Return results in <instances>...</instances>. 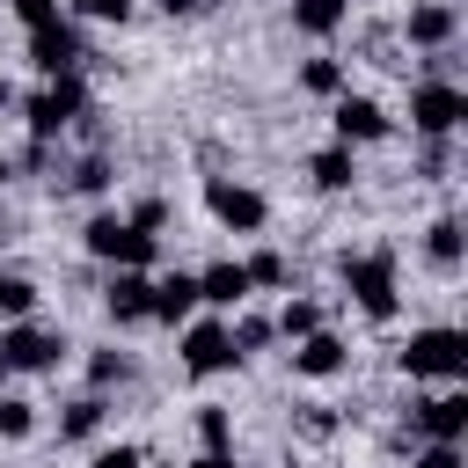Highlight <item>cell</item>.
<instances>
[{
  "instance_id": "cell-1",
  "label": "cell",
  "mask_w": 468,
  "mask_h": 468,
  "mask_svg": "<svg viewBox=\"0 0 468 468\" xmlns=\"http://www.w3.org/2000/svg\"><path fill=\"white\" fill-rule=\"evenodd\" d=\"M80 249H88L95 263H110V271H154V234H139V227L117 219V212H95V219L80 227Z\"/></svg>"
},
{
  "instance_id": "cell-2",
  "label": "cell",
  "mask_w": 468,
  "mask_h": 468,
  "mask_svg": "<svg viewBox=\"0 0 468 468\" xmlns=\"http://www.w3.org/2000/svg\"><path fill=\"white\" fill-rule=\"evenodd\" d=\"M344 292L358 300L366 322H395L402 292H395V256H344Z\"/></svg>"
},
{
  "instance_id": "cell-3",
  "label": "cell",
  "mask_w": 468,
  "mask_h": 468,
  "mask_svg": "<svg viewBox=\"0 0 468 468\" xmlns=\"http://www.w3.org/2000/svg\"><path fill=\"white\" fill-rule=\"evenodd\" d=\"M402 373L410 380H461L468 373V336L461 329H417L402 344Z\"/></svg>"
},
{
  "instance_id": "cell-4",
  "label": "cell",
  "mask_w": 468,
  "mask_h": 468,
  "mask_svg": "<svg viewBox=\"0 0 468 468\" xmlns=\"http://www.w3.org/2000/svg\"><path fill=\"white\" fill-rule=\"evenodd\" d=\"M29 139H58L73 117H88V88H80V73H51L37 95H29Z\"/></svg>"
},
{
  "instance_id": "cell-5",
  "label": "cell",
  "mask_w": 468,
  "mask_h": 468,
  "mask_svg": "<svg viewBox=\"0 0 468 468\" xmlns=\"http://www.w3.org/2000/svg\"><path fill=\"white\" fill-rule=\"evenodd\" d=\"M0 358H7V373H51V366L66 358V336H58V329H37V322L22 314V322L0 329Z\"/></svg>"
},
{
  "instance_id": "cell-6",
  "label": "cell",
  "mask_w": 468,
  "mask_h": 468,
  "mask_svg": "<svg viewBox=\"0 0 468 468\" xmlns=\"http://www.w3.org/2000/svg\"><path fill=\"white\" fill-rule=\"evenodd\" d=\"M410 124H417L424 139H446V132L468 124V95H461L453 80H424V88H410Z\"/></svg>"
},
{
  "instance_id": "cell-7",
  "label": "cell",
  "mask_w": 468,
  "mask_h": 468,
  "mask_svg": "<svg viewBox=\"0 0 468 468\" xmlns=\"http://www.w3.org/2000/svg\"><path fill=\"white\" fill-rule=\"evenodd\" d=\"M205 212H212L219 227H234V234H256V227L271 219V205H263L249 183H227V176H212V183H205Z\"/></svg>"
},
{
  "instance_id": "cell-8",
  "label": "cell",
  "mask_w": 468,
  "mask_h": 468,
  "mask_svg": "<svg viewBox=\"0 0 468 468\" xmlns=\"http://www.w3.org/2000/svg\"><path fill=\"white\" fill-rule=\"evenodd\" d=\"M80 29L73 22H44V29H29V66L51 80V73H80Z\"/></svg>"
},
{
  "instance_id": "cell-9",
  "label": "cell",
  "mask_w": 468,
  "mask_h": 468,
  "mask_svg": "<svg viewBox=\"0 0 468 468\" xmlns=\"http://www.w3.org/2000/svg\"><path fill=\"white\" fill-rule=\"evenodd\" d=\"M234 358H241V351H234V329H227V322H190V329H183V366H190L197 380H205V373H227Z\"/></svg>"
},
{
  "instance_id": "cell-10",
  "label": "cell",
  "mask_w": 468,
  "mask_h": 468,
  "mask_svg": "<svg viewBox=\"0 0 468 468\" xmlns=\"http://www.w3.org/2000/svg\"><path fill=\"white\" fill-rule=\"evenodd\" d=\"M329 124H336V146H373V139H388V110H380L373 95H336Z\"/></svg>"
},
{
  "instance_id": "cell-11",
  "label": "cell",
  "mask_w": 468,
  "mask_h": 468,
  "mask_svg": "<svg viewBox=\"0 0 468 468\" xmlns=\"http://www.w3.org/2000/svg\"><path fill=\"white\" fill-rule=\"evenodd\" d=\"M417 424H424V439H468V395H461V380H446L439 395H424L417 402Z\"/></svg>"
},
{
  "instance_id": "cell-12",
  "label": "cell",
  "mask_w": 468,
  "mask_h": 468,
  "mask_svg": "<svg viewBox=\"0 0 468 468\" xmlns=\"http://www.w3.org/2000/svg\"><path fill=\"white\" fill-rule=\"evenodd\" d=\"M351 366V351H344V336H329V329H307L300 344H292V373H307V380H329V373H344Z\"/></svg>"
},
{
  "instance_id": "cell-13",
  "label": "cell",
  "mask_w": 468,
  "mask_h": 468,
  "mask_svg": "<svg viewBox=\"0 0 468 468\" xmlns=\"http://www.w3.org/2000/svg\"><path fill=\"white\" fill-rule=\"evenodd\" d=\"M146 300H154V278H146V271H117L110 292H102L110 322H146Z\"/></svg>"
},
{
  "instance_id": "cell-14",
  "label": "cell",
  "mask_w": 468,
  "mask_h": 468,
  "mask_svg": "<svg viewBox=\"0 0 468 468\" xmlns=\"http://www.w3.org/2000/svg\"><path fill=\"white\" fill-rule=\"evenodd\" d=\"M197 307V278L176 271V278H154V300H146V322H190Z\"/></svg>"
},
{
  "instance_id": "cell-15",
  "label": "cell",
  "mask_w": 468,
  "mask_h": 468,
  "mask_svg": "<svg viewBox=\"0 0 468 468\" xmlns=\"http://www.w3.org/2000/svg\"><path fill=\"white\" fill-rule=\"evenodd\" d=\"M197 300H205V307H241V300H249V271H241V263L197 271Z\"/></svg>"
},
{
  "instance_id": "cell-16",
  "label": "cell",
  "mask_w": 468,
  "mask_h": 468,
  "mask_svg": "<svg viewBox=\"0 0 468 468\" xmlns=\"http://www.w3.org/2000/svg\"><path fill=\"white\" fill-rule=\"evenodd\" d=\"M351 15V0H292V29L300 37H336Z\"/></svg>"
},
{
  "instance_id": "cell-17",
  "label": "cell",
  "mask_w": 468,
  "mask_h": 468,
  "mask_svg": "<svg viewBox=\"0 0 468 468\" xmlns=\"http://www.w3.org/2000/svg\"><path fill=\"white\" fill-rule=\"evenodd\" d=\"M446 37H453V7H446V0H424V7H410V44L439 51Z\"/></svg>"
},
{
  "instance_id": "cell-18",
  "label": "cell",
  "mask_w": 468,
  "mask_h": 468,
  "mask_svg": "<svg viewBox=\"0 0 468 468\" xmlns=\"http://www.w3.org/2000/svg\"><path fill=\"white\" fill-rule=\"evenodd\" d=\"M307 176H314V190H351V146H322L314 161H307Z\"/></svg>"
},
{
  "instance_id": "cell-19",
  "label": "cell",
  "mask_w": 468,
  "mask_h": 468,
  "mask_svg": "<svg viewBox=\"0 0 468 468\" xmlns=\"http://www.w3.org/2000/svg\"><path fill=\"white\" fill-rule=\"evenodd\" d=\"M424 249H431L439 271H453V263H461V219H431V227H424Z\"/></svg>"
},
{
  "instance_id": "cell-20",
  "label": "cell",
  "mask_w": 468,
  "mask_h": 468,
  "mask_svg": "<svg viewBox=\"0 0 468 468\" xmlns=\"http://www.w3.org/2000/svg\"><path fill=\"white\" fill-rule=\"evenodd\" d=\"M88 431H102V395L66 402V417H58V439H88Z\"/></svg>"
},
{
  "instance_id": "cell-21",
  "label": "cell",
  "mask_w": 468,
  "mask_h": 468,
  "mask_svg": "<svg viewBox=\"0 0 468 468\" xmlns=\"http://www.w3.org/2000/svg\"><path fill=\"white\" fill-rule=\"evenodd\" d=\"M300 88H307V95H344V66H336V58H307V66H300Z\"/></svg>"
},
{
  "instance_id": "cell-22",
  "label": "cell",
  "mask_w": 468,
  "mask_h": 468,
  "mask_svg": "<svg viewBox=\"0 0 468 468\" xmlns=\"http://www.w3.org/2000/svg\"><path fill=\"white\" fill-rule=\"evenodd\" d=\"M29 431H37V402L0 395V439H29Z\"/></svg>"
},
{
  "instance_id": "cell-23",
  "label": "cell",
  "mask_w": 468,
  "mask_h": 468,
  "mask_svg": "<svg viewBox=\"0 0 468 468\" xmlns=\"http://www.w3.org/2000/svg\"><path fill=\"white\" fill-rule=\"evenodd\" d=\"M307 329H322V307H314V300H285V314H278V336H292V344H300Z\"/></svg>"
},
{
  "instance_id": "cell-24",
  "label": "cell",
  "mask_w": 468,
  "mask_h": 468,
  "mask_svg": "<svg viewBox=\"0 0 468 468\" xmlns=\"http://www.w3.org/2000/svg\"><path fill=\"white\" fill-rule=\"evenodd\" d=\"M29 307H37V285H29V278H0V314H7V322H22Z\"/></svg>"
},
{
  "instance_id": "cell-25",
  "label": "cell",
  "mask_w": 468,
  "mask_h": 468,
  "mask_svg": "<svg viewBox=\"0 0 468 468\" xmlns=\"http://www.w3.org/2000/svg\"><path fill=\"white\" fill-rule=\"evenodd\" d=\"M197 439H205V453H219V446L234 439V424H227V410H212V402H205V410H197Z\"/></svg>"
},
{
  "instance_id": "cell-26",
  "label": "cell",
  "mask_w": 468,
  "mask_h": 468,
  "mask_svg": "<svg viewBox=\"0 0 468 468\" xmlns=\"http://www.w3.org/2000/svg\"><path fill=\"white\" fill-rule=\"evenodd\" d=\"M227 329H234V351H241V358L271 344V322H256V314H241V322H227Z\"/></svg>"
},
{
  "instance_id": "cell-27",
  "label": "cell",
  "mask_w": 468,
  "mask_h": 468,
  "mask_svg": "<svg viewBox=\"0 0 468 468\" xmlns=\"http://www.w3.org/2000/svg\"><path fill=\"white\" fill-rule=\"evenodd\" d=\"M80 22H132V0H73Z\"/></svg>"
},
{
  "instance_id": "cell-28",
  "label": "cell",
  "mask_w": 468,
  "mask_h": 468,
  "mask_svg": "<svg viewBox=\"0 0 468 468\" xmlns=\"http://www.w3.org/2000/svg\"><path fill=\"white\" fill-rule=\"evenodd\" d=\"M73 190H88V197H95V190H110V161H102V154H88V161L73 168Z\"/></svg>"
},
{
  "instance_id": "cell-29",
  "label": "cell",
  "mask_w": 468,
  "mask_h": 468,
  "mask_svg": "<svg viewBox=\"0 0 468 468\" xmlns=\"http://www.w3.org/2000/svg\"><path fill=\"white\" fill-rule=\"evenodd\" d=\"M241 271H249V285H285V256H271V249H263V256H249Z\"/></svg>"
},
{
  "instance_id": "cell-30",
  "label": "cell",
  "mask_w": 468,
  "mask_h": 468,
  "mask_svg": "<svg viewBox=\"0 0 468 468\" xmlns=\"http://www.w3.org/2000/svg\"><path fill=\"white\" fill-rule=\"evenodd\" d=\"M88 380H95V388L124 380V351H95V358H88Z\"/></svg>"
},
{
  "instance_id": "cell-31",
  "label": "cell",
  "mask_w": 468,
  "mask_h": 468,
  "mask_svg": "<svg viewBox=\"0 0 468 468\" xmlns=\"http://www.w3.org/2000/svg\"><path fill=\"white\" fill-rule=\"evenodd\" d=\"M15 15H22V29H44V22H58V0H7Z\"/></svg>"
},
{
  "instance_id": "cell-32",
  "label": "cell",
  "mask_w": 468,
  "mask_h": 468,
  "mask_svg": "<svg viewBox=\"0 0 468 468\" xmlns=\"http://www.w3.org/2000/svg\"><path fill=\"white\" fill-rule=\"evenodd\" d=\"M410 468H461V446H453V439H431V446H424Z\"/></svg>"
},
{
  "instance_id": "cell-33",
  "label": "cell",
  "mask_w": 468,
  "mask_h": 468,
  "mask_svg": "<svg viewBox=\"0 0 468 468\" xmlns=\"http://www.w3.org/2000/svg\"><path fill=\"white\" fill-rule=\"evenodd\" d=\"M88 468H146V453H139V446H102Z\"/></svg>"
},
{
  "instance_id": "cell-34",
  "label": "cell",
  "mask_w": 468,
  "mask_h": 468,
  "mask_svg": "<svg viewBox=\"0 0 468 468\" xmlns=\"http://www.w3.org/2000/svg\"><path fill=\"white\" fill-rule=\"evenodd\" d=\"M161 219H168V205H161V197H139V205H132V227H139V234H154Z\"/></svg>"
},
{
  "instance_id": "cell-35",
  "label": "cell",
  "mask_w": 468,
  "mask_h": 468,
  "mask_svg": "<svg viewBox=\"0 0 468 468\" xmlns=\"http://www.w3.org/2000/svg\"><path fill=\"white\" fill-rule=\"evenodd\" d=\"M300 431H314V439H329V431H336V417H329V410L314 402V410H300Z\"/></svg>"
},
{
  "instance_id": "cell-36",
  "label": "cell",
  "mask_w": 468,
  "mask_h": 468,
  "mask_svg": "<svg viewBox=\"0 0 468 468\" xmlns=\"http://www.w3.org/2000/svg\"><path fill=\"white\" fill-rule=\"evenodd\" d=\"M190 468H241V461H234V453H227V446H219V453H197V461H190Z\"/></svg>"
},
{
  "instance_id": "cell-37",
  "label": "cell",
  "mask_w": 468,
  "mask_h": 468,
  "mask_svg": "<svg viewBox=\"0 0 468 468\" xmlns=\"http://www.w3.org/2000/svg\"><path fill=\"white\" fill-rule=\"evenodd\" d=\"M161 15H205V0H161Z\"/></svg>"
},
{
  "instance_id": "cell-38",
  "label": "cell",
  "mask_w": 468,
  "mask_h": 468,
  "mask_svg": "<svg viewBox=\"0 0 468 468\" xmlns=\"http://www.w3.org/2000/svg\"><path fill=\"white\" fill-rule=\"evenodd\" d=\"M0 183H7V154H0Z\"/></svg>"
},
{
  "instance_id": "cell-39",
  "label": "cell",
  "mask_w": 468,
  "mask_h": 468,
  "mask_svg": "<svg viewBox=\"0 0 468 468\" xmlns=\"http://www.w3.org/2000/svg\"><path fill=\"white\" fill-rule=\"evenodd\" d=\"M0 102H7V88H0Z\"/></svg>"
},
{
  "instance_id": "cell-40",
  "label": "cell",
  "mask_w": 468,
  "mask_h": 468,
  "mask_svg": "<svg viewBox=\"0 0 468 468\" xmlns=\"http://www.w3.org/2000/svg\"><path fill=\"white\" fill-rule=\"evenodd\" d=\"M0 373H7V358H0Z\"/></svg>"
},
{
  "instance_id": "cell-41",
  "label": "cell",
  "mask_w": 468,
  "mask_h": 468,
  "mask_svg": "<svg viewBox=\"0 0 468 468\" xmlns=\"http://www.w3.org/2000/svg\"><path fill=\"white\" fill-rule=\"evenodd\" d=\"M0 278H7V271H0Z\"/></svg>"
}]
</instances>
